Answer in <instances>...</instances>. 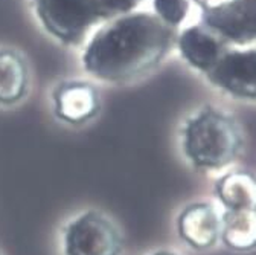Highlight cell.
<instances>
[{"label":"cell","mask_w":256,"mask_h":255,"mask_svg":"<svg viewBox=\"0 0 256 255\" xmlns=\"http://www.w3.org/2000/svg\"><path fill=\"white\" fill-rule=\"evenodd\" d=\"M177 43V29L150 13L108 20L87 45L84 68L102 81L120 83L154 69Z\"/></svg>","instance_id":"obj_1"},{"label":"cell","mask_w":256,"mask_h":255,"mask_svg":"<svg viewBox=\"0 0 256 255\" xmlns=\"http://www.w3.org/2000/svg\"><path fill=\"white\" fill-rule=\"evenodd\" d=\"M244 148L241 125L226 112L208 106L190 116L182 130V151L200 171H218L232 165Z\"/></svg>","instance_id":"obj_2"},{"label":"cell","mask_w":256,"mask_h":255,"mask_svg":"<svg viewBox=\"0 0 256 255\" xmlns=\"http://www.w3.org/2000/svg\"><path fill=\"white\" fill-rule=\"evenodd\" d=\"M44 29L66 45H80L92 26L132 13V0H34Z\"/></svg>","instance_id":"obj_3"},{"label":"cell","mask_w":256,"mask_h":255,"mask_svg":"<svg viewBox=\"0 0 256 255\" xmlns=\"http://www.w3.org/2000/svg\"><path fill=\"white\" fill-rule=\"evenodd\" d=\"M62 255H120L124 235L116 221L100 209L72 217L61 235Z\"/></svg>","instance_id":"obj_4"},{"label":"cell","mask_w":256,"mask_h":255,"mask_svg":"<svg viewBox=\"0 0 256 255\" xmlns=\"http://www.w3.org/2000/svg\"><path fill=\"white\" fill-rule=\"evenodd\" d=\"M202 25L222 37L230 46H246L256 37L254 0H229L202 14Z\"/></svg>","instance_id":"obj_5"},{"label":"cell","mask_w":256,"mask_h":255,"mask_svg":"<svg viewBox=\"0 0 256 255\" xmlns=\"http://www.w3.org/2000/svg\"><path fill=\"white\" fill-rule=\"evenodd\" d=\"M208 80L218 89L241 100L256 97V58L254 49H229L206 72Z\"/></svg>","instance_id":"obj_6"},{"label":"cell","mask_w":256,"mask_h":255,"mask_svg":"<svg viewBox=\"0 0 256 255\" xmlns=\"http://www.w3.org/2000/svg\"><path fill=\"white\" fill-rule=\"evenodd\" d=\"M177 231L192 249H210L220 241L221 212L209 202H194L182 209L177 218Z\"/></svg>","instance_id":"obj_7"},{"label":"cell","mask_w":256,"mask_h":255,"mask_svg":"<svg viewBox=\"0 0 256 255\" xmlns=\"http://www.w3.org/2000/svg\"><path fill=\"white\" fill-rule=\"evenodd\" d=\"M177 45L183 58L192 68L209 72L215 63L230 49V45L204 25H196L177 36Z\"/></svg>","instance_id":"obj_8"},{"label":"cell","mask_w":256,"mask_h":255,"mask_svg":"<svg viewBox=\"0 0 256 255\" xmlns=\"http://www.w3.org/2000/svg\"><path fill=\"white\" fill-rule=\"evenodd\" d=\"M54 103L56 116L70 124L86 122L100 110L98 93L86 83L61 84L54 93Z\"/></svg>","instance_id":"obj_9"},{"label":"cell","mask_w":256,"mask_h":255,"mask_svg":"<svg viewBox=\"0 0 256 255\" xmlns=\"http://www.w3.org/2000/svg\"><path fill=\"white\" fill-rule=\"evenodd\" d=\"M215 193L222 209H256V185L253 176L247 171L235 170L222 174L215 185Z\"/></svg>","instance_id":"obj_10"},{"label":"cell","mask_w":256,"mask_h":255,"mask_svg":"<svg viewBox=\"0 0 256 255\" xmlns=\"http://www.w3.org/2000/svg\"><path fill=\"white\" fill-rule=\"evenodd\" d=\"M220 240L238 252L252 250L256 244V209H222Z\"/></svg>","instance_id":"obj_11"},{"label":"cell","mask_w":256,"mask_h":255,"mask_svg":"<svg viewBox=\"0 0 256 255\" xmlns=\"http://www.w3.org/2000/svg\"><path fill=\"white\" fill-rule=\"evenodd\" d=\"M28 89V69L23 58L12 51H0V104L20 101Z\"/></svg>","instance_id":"obj_12"},{"label":"cell","mask_w":256,"mask_h":255,"mask_svg":"<svg viewBox=\"0 0 256 255\" xmlns=\"http://www.w3.org/2000/svg\"><path fill=\"white\" fill-rule=\"evenodd\" d=\"M154 10L160 20L177 28L188 14L189 2L188 0H154Z\"/></svg>","instance_id":"obj_13"},{"label":"cell","mask_w":256,"mask_h":255,"mask_svg":"<svg viewBox=\"0 0 256 255\" xmlns=\"http://www.w3.org/2000/svg\"><path fill=\"white\" fill-rule=\"evenodd\" d=\"M194 2H196L203 11H206V10L215 8V7H218V5H221V4H224V2H229V0H194Z\"/></svg>","instance_id":"obj_14"},{"label":"cell","mask_w":256,"mask_h":255,"mask_svg":"<svg viewBox=\"0 0 256 255\" xmlns=\"http://www.w3.org/2000/svg\"><path fill=\"white\" fill-rule=\"evenodd\" d=\"M151 255H178V253H176V252H172V250H156V252H152Z\"/></svg>","instance_id":"obj_15"},{"label":"cell","mask_w":256,"mask_h":255,"mask_svg":"<svg viewBox=\"0 0 256 255\" xmlns=\"http://www.w3.org/2000/svg\"><path fill=\"white\" fill-rule=\"evenodd\" d=\"M132 2H133V4H134V5H136V7H138V4H139V2H140V0H132Z\"/></svg>","instance_id":"obj_16"},{"label":"cell","mask_w":256,"mask_h":255,"mask_svg":"<svg viewBox=\"0 0 256 255\" xmlns=\"http://www.w3.org/2000/svg\"><path fill=\"white\" fill-rule=\"evenodd\" d=\"M0 255H2V252H0Z\"/></svg>","instance_id":"obj_17"}]
</instances>
